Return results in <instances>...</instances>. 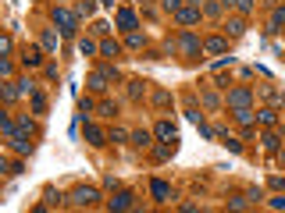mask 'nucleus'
<instances>
[{"instance_id": "12", "label": "nucleus", "mask_w": 285, "mask_h": 213, "mask_svg": "<svg viewBox=\"0 0 285 213\" xmlns=\"http://www.w3.org/2000/svg\"><path fill=\"white\" fill-rule=\"evenodd\" d=\"M132 199H136L132 192H118V196H114L107 206H111V210H129V206H132Z\"/></svg>"}, {"instance_id": "14", "label": "nucleus", "mask_w": 285, "mask_h": 213, "mask_svg": "<svg viewBox=\"0 0 285 213\" xmlns=\"http://www.w3.org/2000/svg\"><path fill=\"white\" fill-rule=\"evenodd\" d=\"M107 82H111V78H107L104 71H93V75H89V89H93V92H104Z\"/></svg>"}, {"instance_id": "28", "label": "nucleus", "mask_w": 285, "mask_h": 213, "mask_svg": "<svg viewBox=\"0 0 285 213\" xmlns=\"http://www.w3.org/2000/svg\"><path fill=\"white\" fill-rule=\"evenodd\" d=\"M100 114H104V117H114V114H118V103L104 100V103H100Z\"/></svg>"}, {"instance_id": "35", "label": "nucleus", "mask_w": 285, "mask_h": 213, "mask_svg": "<svg viewBox=\"0 0 285 213\" xmlns=\"http://www.w3.org/2000/svg\"><path fill=\"white\" fill-rule=\"evenodd\" d=\"M47 206H61V192H54V188H47Z\"/></svg>"}, {"instance_id": "38", "label": "nucleus", "mask_w": 285, "mask_h": 213, "mask_svg": "<svg viewBox=\"0 0 285 213\" xmlns=\"http://www.w3.org/2000/svg\"><path fill=\"white\" fill-rule=\"evenodd\" d=\"M18 89H22V92H29V96H32V92H36V82H29V78H25V82H18Z\"/></svg>"}, {"instance_id": "31", "label": "nucleus", "mask_w": 285, "mask_h": 213, "mask_svg": "<svg viewBox=\"0 0 285 213\" xmlns=\"http://www.w3.org/2000/svg\"><path fill=\"white\" fill-rule=\"evenodd\" d=\"M93 107H96V103H93V100H89V96H82V100H78V114H82V117H86V114H89V110H93Z\"/></svg>"}, {"instance_id": "36", "label": "nucleus", "mask_w": 285, "mask_h": 213, "mask_svg": "<svg viewBox=\"0 0 285 213\" xmlns=\"http://www.w3.org/2000/svg\"><path fill=\"white\" fill-rule=\"evenodd\" d=\"M160 4H164V11H171V14H175V11H178L186 0H160Z\"/></svg>"}, {"instance_id": "27", "label": "nucleus", "mask_w": 285, "mask_h": 213, "mask_svg": "<svg viewBox=\"0 0 285 213\" xmlns=\"http://www.w3.org/2000/svg\"><path fill=\"white\" fill-rule=\"evenodd\" d=\"M150 139H153V135H150L146 128H139V132H132V142H136V146H150Z\"/></svg>"}, {"instance_id": "25", "label": "nucleus", "mask_w": 285, "mask_h": 213, "mask_svg": "<svg viewBox=\"0 0 285 213\" xmlns=\"http://www.w3.org/2000/svg\"><path fill=\"white\" fill-rule=\"evenodd\" d=\"M43 46H47V50H57V32H54V29L43 32Z\"/></svg>"}, {"instance_id": "17", "label": "nucleus", "mask_w": 285, "mask_h": 213, "mask_svg": "<svg viewBox=\"0 0 285 213\" xmlns=\"http://www.w3.org/2000/svg\"><path fill=\"white\" fill-rule=\"evenodd\" d=\"M257 117H260V125H268V128H275V125H278V110H271V107L257 110Z\"/></svg>"}, {"instance_id": "41", "label": "nucleus", "mask_w": 285, "mask_h": 213, "mask_svg": "<svg viewBox=\"0 0 285 213\" xmlns=\"http://www.w3.org/2000/svg\"><path fill=\"white\" fill-rule=\"evenodd\" d=\"M93 32H100V36H107V32H111V25H107V21H96V25H93Z\"/></svg>"}, {"instance_id": "29", "label": "nucleus", "mask_w": 285, "mask_h": 213, "mask_svg": "<svg viewBox=\"0 0 285 213\" xmlns=\"http://www.w3.org/2000/svg\"><path fill=\"white\" fill-rule=\"evenodd\" d=\"M142 89H146V85H142L139 78H136V82H129V96H132V100H139V96H142Z\"/></svg>"}, {"instance_id": "19", "label": "nucleus", "mask_w": 285, "mask_h": 213, "mask_svg": "<svg viewBox=\"0 0 285 213\" xmlns=\"http://www.w3.org/2000/svg\"><path fill=\"white\" fill-rule=\"evenodd\" d=\"M100 54H104V57H118V54H121V43H114V39H104V43H100Z\"/></svg>"}, {"instance_id": "1", "label": "nucleus", "mask_w": 285, "mask_h": 213, "mask_svg": "<svg viewBox=\"0 0 285 213\" xmlns=\"http://www.w3.org/2000/svg\"><path fill=\"white\" fill-rule=\"evenodd\" d=\"M54 25L61 29V36H75L78 32V14L68 7H54Z\"/></svg>"}, {"instance_id": "40", "label": "nucleus", "mask_w": 285, "mask_h": 213, "mask_svg": "<svg viewBox=\"0 0 285 213\" xmlns=\"http://www.w3.org/2000/svg\"><path fill=\"white\" fill-rule=\"evenodd\" d=\"M100 71H104V75H107L111 82H118V68H111V64H104V68H100Z\"/></svg>"}, {"instance_id": "20", "label": "nucleus", "mask_w": 285, "mask_h": 213, "mask_svg": "<svg viewBox=\"0 0 285 213\" xmlns=\"http://www.w3.org/2000/svg\"><path fill=\"white\" fill-rule=\"evenodd\" d=\"M125 43H129V46H132V50H142V46H146V36H142V32H136V29H132V32H129V36H125Z\"/></svg>"}, {"instance_id": "32", "label": "nucleus", "mask_w": 285, "mask_h": 213, "mask_svg": "<svg viewBox=\"0 0 285 213\" xmlns=\"http://www.w3.org/2000/svg\"><path fill=\"white\" fill-rule=\"evenodd\" d=\"M253 203L250 199H228V210H250Z\"/></svg>"}, {"instance_id": "24", "label": "nucleus", "mask_w": 285, "mask_h": 213, "mask_svg": "<svg viewBox=\"0 0 285 213\" xmlns=\"http://www.w3.org/2000/svg\"><path fill=\"white\" fill-rule=\"evenodd\" d=\"M32 110H36V114H47V96H43L39 89L32 92Z\"/></svg>"}, {"instance_id": "13", "label": "nucleus", "mask_w": 285, "mask_h": 213, "mask_svg": "<svg viewBox=\"0 0 285 213\" xmlns=\"http://www.w3.org/2000/svg\"><path fill=\"white\" fill-rule=\"evenodd\" d=\"M260 142H264V149H268V153H278V149H282L278 132H264V135H260Z\"/></svg>"}, {"instance_id": "34", "label": "nucleus", "mask_w": 285, "mask_h": 213, "mask_svg": "<svg viewBox=\"0 0 285 213\" xmlns=\"http://www.w3.org/2000/svg\"><path fill=\"white\" fill-rule=\"evenodd\" d=\"M18 132H25V135H32V132H36V125H32L29 117H22V121H18Z\"/></svg>"}, {"instance_id": "26", "label": "nucleus", "mask_w": 285, "mask_h": 213, "mask_svg": "<svg viewBox=\"0 0 285 213\" xmlns=\"http://www.w3.org/2000/svg\"><path fill=\"white\" fill-rule=\"evenodd\" d=\"M232 7H235V11H242V14H250V11L257 7V0H232Z\"/></svg>"}, {"instance_id": "16", "label": "nucleus", "mask_w": 285, "mask_h": 213, "mask_svg": "<svg viewBox=\"0 0 285 213\" xmlns=\"http://www.w3.org/2000/svg\"><path fill=\"white\" fill-rule=\"evenodd\" d=\"M253 117H257V114H253V107H242V110H235V121H239L242 128H253Z\"/></svg>"}, {"instance_id": "44", "label": "nucleus", "mask_w": 285, "mask_h": 213, "mask_svg": "<svg viewBox=\"0 0 285 213\" xmlns=\"http://www.w3.org/2000/svg\"><path fill=\"white\" fill-rule=\"evenodd\" d=\"M268 4H271V7H278V4H282V0H268Z\"/></svg>"}, {"instance_id": "22", "label": "nucleus", "mask_w": 285, "mask_h": 213, "mask_svg": "<svg viewBox=\"0 0 285 213\" xmlns=\"http://www.w3.org/2000/svg\"><path fill=\"white\" fill-rule=\"evenodd\" d=\"M282 25H285V7L278 4V7H275V14H271V32H278Z\"/></svg>"}, {"instance_id": "2", "label": "nucleus", "mask_w": 285, "mask_h": 213, "mask_svg": "<svg viewBox=\"0 0 285 213\" xmlns=\"http://www.w3.org/2000/svg\"><path fill=\"white\" fill-rule=\"evenodd\" d=\"M200 50H203V43H200L193 32H182V36H178V54H182V57H200Z\"/></svg>"}, {"instance_id": "21", "label": "nucleus", "mask_w": 285, "mask_h": 213, "mask_svg": "<svg viewBox=\"0 0 285 213\" xmlns=\"http://www.w3.org/2000/svg\"><path fill=\"white\" fill-rule=\"evenodd\" d=\"M93 11H96V4H93V0H78V4H75V14H78V18H89Z\"/></svg>"}, {"instance_id": "39", "label": "nucleus", "mask_w": 285, "mask_h": 213, "mask_svg": "<svg viewBox=\"0 0 285 213\" xmlns=\"http://www.w3.org/2000/svg\"><path fill=\"white\" fill-rule=\"evenodd\" d=\"M271 210H285V196H271Z\"/></svg>"}, {"instance_id": "7", "label": "nucleus", "mask_w": 285, "mask_h": 213, "mask_svg": "<svg viewBox=\"0 0 285 213\" xmlns=\"http://www.w3.org/2000/svg\"><path fill=\"white\" fill-rule=\"evenodd\" d=\"M22 64H25V68H39V64H43V50H39V46H25V50H22Z\"/></svg>"}, {"instance_id": "10", "label": "nucleus", "mask_w": 285, "mask_h": 213, "mask_svg": "<svg viewBox=\"0 0 285 213\" xmlns=\"http://www.w3.org/2000/svg\"><path fill=\"white\" fill-rule=\"evenodd\" d=\"M139 21H136V11H129V7H121L118 11V29H125V32H132Z\"/></svg>"}, {"instance_id": "4", "label": "nucleus", "mask_w": 285, "mask_h": 213, "mask_svg": "<svg viewBox=\"0 0 285 213\" xmlns=\"http://www.w3.org/2000/svg\"><path fill=\"white\" fill-rule=\"evenodd\" d=\"M96 199H100V192H96V188H86V185H78V188L71 192V203H75V206H93Z\"/></svg>"}, {"instance_id": "9", "label": "nucleus", "mask_w": 285, "mask_h": 213, "mask_svg": "<svg viewBox=\"0 0 285 213\" xmlns=\"http://www.w3.org/2000/svg\"><path fill=\"white\" fill-rule=\"evenodd\" d=\"M11 149L25 156V153H32V142H29V135H25V132H14V135H11Z\"/></svg>"}, {"instance_id": "37", "label": "nucleus", "mask_w": 285, "mask_h": 213, "mask_svg": "<svg viewBox=\"0 0 285 213\" xmlns=\"http://www.w3.org/2000/svg\"><path fill=\"white\" fill-rule=\"evenodd\" d=\"M268 185H271L275 192H282V188H285V178H278V174H271V181H268Z\"/></svg>"}, {"instance_id": "15", "label": "nucleus", "mask_w": 285, "mask_h": 213, "mask_svg": "<svg viewBox=\"0 0 285 213\" xmlns=\"http://www.w3.org/2000/svg\"><path fill=\"white\" fill-rule=\"evenodd\" d=\"M225 29H228V36H232V39H239V36L246 32V21H242V18H228V25H225Z\"/></svg>"}, {"instance_id": "33", "label": "nucleus", "mask_w": 285, "mask_h": 213, "mask_svg": "<svg viewBox=\"0 0 285 213\" xmlns=\"http://www.w3.org/2000/svg\"><path fill=\"white\" fill-rule=\"evenodd\" d=\"M125 139H132V132H125V128H114L111 132V142H125Z\"/></svg>"}, {"instance_id": "11", "label": "nucleus", "mask_w": 285, "mask_h": 213, "mask_svg": "<svg viewBox=\"0 0 285 213\" xmlns=\"http://www.w3.org/2000/svg\"><path fill=\"white\" fill-rule=\"evenodd\" d=\"M203 50H207V54H228V39H225V36H211V39L203 43Z\"/></svg>"}, {"instance_id": "30", "label": "nucleus", "mask_w": 285, "mask_h": 213, "mask_svg": "<svg viewBox=\"0 0 285 213\" xmlns=\"http://www.w3.org/2000/svg\"><path fill=\"white\" fill-rule=\"evenodd\" d=\"M18 92H22V89H14V82H4V100H7V103H11Z\"/></svg>"}, {"instance_id": "5", "label": "nucleus", "mask_w": 285, "mask_h": 213, "mask_svg": "<svg viewBox=\"0 0 285 213\" xmlns=\"http://www.w3.org/2000/svg\"><path fill=\"white\" fill-rule=\"evenodd\" d=\"M200 11H203V7H193V4H182V7L175 11V18H178V25H196V21H200Z\"/></svg>"}, {"instance_id": "3", "label": "nucleus", "mask_w": 285, "mask_h": 213, "mask_svg": "<svg viewBox=\"0 0 285 213\" xmlns=\"http://www.w3.org/2000/svg\"><path fill=\"white\" fill-rule=\"evenodd\" d=\"M228 107L232 110H242V107H253V92L242 85V89H228Z\"/></svg>"}, {"instance_id": "6", "label": "nucleus", "mask_w": 285, "mask_h": 213, "mask_svg": "<svg viewBox=\"0 0 285 213\" xmlns=\"http://www.w3.org/2000/svg\"><path fill=\"white\" fill-rule=\"evenodd\" d=\"M153 135H157L160 142H178V132H175V125H171V121H157Z\"/></svg>"}, {"instance_id": "42", "label": "nucleus", "mask_w": 285, "mask_h": 213, "mask_svg": "<svg viewBox=\"0 0 285 213\" xmlns=\"http://www.w3.org/2000/svg\"><path fill=\"white\" fill-rule=\"evenodd\" d=\"M100 4H104V7H114V0H100Z\"/></svg>"}, {"instance_id": "23", "label": "nucleus", "mask_w": 285, "mask_h": 213, "mask_svg": "<svg viewBox=\"0 0 285 213\" xmlns=\"http://www.w3.org/2000/svg\"><path fill=\"white\" fill-rule=\"evenodd\" d=\"M78 54H86V57H93V54H100V46H96L93 39H78Z\"/></svg>"}, {"instance_id": "18", "label": "nucleus", "mask_w": 285, "mask_h": 213, "mask_svg": "<svg viewBox=\"0 0 285 213\" xmlns=\"http://www.w3.org/2000/svg\"><path fill=\"white\" fill-rule=\"evenodd\" d=\"M86 139L93 142V146H104V142H107V135H104L96 125H86Z\"/></svg>"}, {"instance_id": "8", "label": "nucleus", "mask_w": 285, "mask_h": 213, "mask_svg": "<svg viewBox=\"0 0 285 213\" xmlns=\"http://www.w3.org/2000/svg\"><path fill=\"white\" fill-rule=\"evenodd\" d=\"M150 192H153V199H160V203H168V199H175V192H171V185H168V181H160V178H157V181L150 185Z\"/></svg>"}, {"instance_id": "43", "label": "nucleus", "mask_w": 285, "mask_h": 213, "mask_svg": "<svg viewBox=\"0 0 285 213\" xmlns=\"http://www.w3.org/2000/svg\"><path fill=\"white\" fill-rule=\"evenodd\" d=\"M278 160H282V163H285V149H278Z\"/></svg>"}]
</instances>
